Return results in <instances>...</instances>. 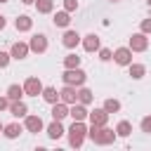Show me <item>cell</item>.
I'll return each mask as SVG.
<instances>
[{"instance_id":"obj_25","label":"cell","mask_w":151,"mask_h":151,"mask_svg":"<svg viewBox=\"0 0 151 151\" xmlns=\"http://www.w3.org/2000/svg\"><path fill=\"white\" fill-rule=\"evenodd\" d=\"M38 14H52L54 12V0H35Z\"/></svg>"},{"instance_id":"obj_38","label":"cell","mask_w":151,"mask_h":151,"mask_svg":"<svg viewBox=\"0 0 151 151\" xmlns=\"http://www.w3.org/2000/svg\"><path fill=\"white\" fill-rule=\"evenodd\" d=\"M146 5H149V7H151V0H146Z\"/></svg>"},{"instance_id":"obj_4","label":"cell","mask_w":151,"mask_h":151,"mask_svg":"<svg viewBox=\"0 0 151 151\" xmlns=\"http://www.w3.org/2000/svg\"><path fill=\"white\" fill-rule=\"evenodd\" d=\"M127 47H130L132 52H146V50H149V35L142 33V31H139V33H132Z\"/></svg>"},{"instance_id":"obj_16","label":"cell","mask_w":151,"mask_h":151,"mask_svg":"<svg viewBox=\"0 0 151 151\" xmlns=\"http://www.w3.org/2000/svg\"><path fill=\"white\" fill-rule=\"evenodd\" d=\"M45 132H47V137H50V139H61V137L66 134V130H64L61 120H52V123L45 127Z\"/></svg>"},{"instance_id":"obj_21","label":"cell","mask_w":151,"mask_h":151,"mask_svg":"<svg viewBox=\"0 0 151 151\" xmlns=\"http://www.w3.org/2000/svg\"><path fill=\"white\" fill-rule=\"evenodd\" d=\"M127 71H130V78H132V80H142V78L146 76V66H144V64H137V61H132V64L127 66Z\"/></svg>"},{"instance_id":"obj_26","label":"cell","mask_w":151,"mask_h":151,"mask_svg":"<svg viewBox=\"0 0 151 151\" xmlns=\"http://www.w3.org/2000/svg\"><path fill=\"white\" fill-rule=\"evenodd\" d=\"M116 134H118V137H130V134H132V123H130V120H120V123L116 125Z\"/></svg>"},{"instance_id":"obj_11","label":"cell","mask_w":151,"mask_h":151,"mask_svg":"<svg viewBox=\"0 0 151 151\" xmlns=\"http://www.w3.org/2000/svg\"><path fill=\"white\" fill-rule=\"evenodd\" d=\"M109 116H111V113H106V109L101 106V109H94V111H90L87 120H90V125H99V127H104V125L109 123Z\"/></svg>"},{"instance_id":"obj_28","label":"cell","mask_w":151,"mask_h":151,"mask_svg":"<svg viewBox=\"0 0 151 151\" xmlns=\"http://www.w3.org/2000/svg\"><path fill=\"white\" fill-rule=\"evenodd\" d=\"M78 66H80V57L78 54L71 52V54L64 57V68H78Z\"/></svg>"},{"instance_id":"obj_34","label":"cell","mask_w":151,"mask_h":151,"mask_svg":"<svg viewBox=\"0 0 151 151\" xmlns=\"http://www.w3.org/2000/svg\"><path fill=\"white\" fill-rule=\"evenodd\" d=\"M64 9L66 12H76L78 9V0H64Z\"/></svg>"},{"instance_id":"obj_40","label":"cell","mask_w":151,"mask_h":151,"mask_svg":"<svg viewBox=\"0 0 151 151\" xmlns=\"http://www.w3.org/2000/svg\"><path fill=\"white\" fill-rule=\"evenodd\" d=\"M111 2H120V0H111Z\"/></svg>"},{"instance_id":"obj_32","label":"cell","mask_w":151,"mask_h":151,"mask_svg":"<svg viewBox=\"0 0 151 151\" xmlns=\"http://www.w3.org/2000/svg\"><path fill=\"white\" fill-rule=\"evenodd\" d=\"M139 31H142V33H146V35H151V19H142Z\"/></svg>"},{"instance_id":"obj_7","label":"cell","mask_w":151,"mask_h":151,"mask_svg":"<svg viewBox=\"0 0 151 151\" xmlns=\"http://www.w3.org/2000/svg\"><path fill=\"white\" fill-rule=\"evenodd\" d=\"M42 83H40V78H35V76H31V78H26V83H24V92L28 94V97H38V94H42Z\"/></svg>"},{"instance_id":"obj_24","label":"cell","mask_w":151,"mask_h":151,"mask_svg":"<svg viewBox=\"0 0 151 151\" xmlns=\"http://www.w3.org/2000/svg\"><path fill=\"white\" fill-rule=\"evenodd\" d=\"M47 104H54V101H59V90L57 87H52V85H47V87H42V94H40Z\"/></svg>"},{"instance_id":"obj_30","label":"cell","mask_w":151,"mask_h":151,"mask_svg":"<svg viewBox=\"0 0 151 151\" xmlns=\"http://www.w3.org/2000/svg\"><path fill=\"white\" fill-rule=\"evenodd\" d=\"M99 59H101V61H111V59H113V50H109V47H99Z\"/></svg>"},{"instance_id":"obj_2","label":"cell","mask_w":151,"mask_h":151,"mask_svg":"<svg viewBox=\"0 0 151 151\" xmlns=\"http://www.w3.org/2000/svg\"><path fill=\"white\" fill-rule=\"evenodd\" d=\"M87 125H85V120H73V125L66 130V134H68V144L73 146V149H80L83 146V142L87 139Z\"/></svg>"},{"instance_id":"obj_14","label":"cell","mask_w":151,"mask_h":151,"mask_svg":"<svg viewBox=\"0 0 151 151\" xmlns=\"http://www.w3.org/2000/svg\"><path fill=\"white\" fill-rule=\"evenodd\" d=\"M99 47H101V42H99V35L97 33L83 35V50L85 52H99Z\"/></svg>"},{"instance_id":"obj_10","label":"cell","mask_w":151,"mask_h":151,"mask_svg":"<svg viewBox=\"0 0 151 151\" xmlns=\"http://www.w3.org/2000/svg\"><path fill=\"white\" fill-rule=\"evenodd\" d=\"M59 99H61V101H66L68 106H71V104H76V101H78V87H76V85H66V83H64V87L59 90Z\"/></svg>"},{"instance_id":"obj_37","label":"cell","mask_w":151,"mask_h":151,"mask_svg":"<svg viewBox=\"0 0 151 151\" xmlns=\"http://www.w3.org/2000/svg\"><path fill=\"white\" fill-rule=\"evenodd\" d=\"M2 127H5V123H2V120H0V132H2Z\"/></svg>"},{"instance_id":"obj_1","label":"cell","mask_w":151,"mask_h":151,"mask_svg":"<svg viewBox=\"0 0 151 151\" xmlns=\"http://www.w3.org/2000/svg\"><path fill=\"white\" fill-rule=\"evenodd\" d=\"M87 139H92L94 144H99V146H106V144H113L116 139H118V134H116V130H111V127H99V125H90V130H87Z\"/></svg>"},{"instance_id":"obj_18","label":"cell","mask_w":151,"mask_h":151,"mask_svg":"<svg viewBox=\"0 0 151 151\" xmlns=\"http://www.w3.org/2000/svg\"><path fill=\"white\" fill-rule=\"evenodd\" d=\"M14 28H17L19 33H26V31L33 28V19H31L28 14H19V17L14 19Z\"/></svg>"},{"instance_id":"obj_6","label":"cell","mask_w":151,"mask_h":151,"mask_svg":"<svg viewBox=\"0 0 151 151\" xmlns=\"http://www.w3.org/2000/svg\"><path fill=\"white\" fill-rule=\"evenodd\" d=\"M28 47H31V52H35V54H42V52H47V47H50V42H47V35H45V33H35V35L28 40Z\"/></svg>"},{"instance_id":"obj_8","label":"cell","mask_w":151,"mask_h":151,"mask_svg":"<svg viewBox=\"0 0 151 151\" xmlns=\"http://www.w3.org/2000/svg\"><path fill=\"white\" fill-rule=\"evenodd\" d=\"M24 127H26V132H33V134H38V132H42L45 130V123H42V118L40 116H26L24 118Z\"/></svg>"},{"instance_id":"obj_22","label":"cell","mask_w":151,"mask_h":151,"mask_svg":"<svg viewBox=\"0 0 151 151\" xmlns=\"http://www.w3.org/2000/svg\"><path fill=\"white\" fill-rule=\"evenodd\" d=\"M7 97H9V101H19L26 92H24V85H17V83H12L9 87H7V92H5Z\"/></svg>"},{"instance_id":"obj_15","label":"cell","mask_w":151,"mask_h":151,"mask_svg":"<svg viewBox=\"0 0 151 151\" xmlns=\"http://www.w3.org/2000/svg\"><path fill=\"white\" fill-rule=\"evenodd\" d=\"M50 113H52V120H64V118L68 116V104L59 99V101L52 104V111H50Z\"/></svg>"},{"instance_id":"obj_33","label":"cell","mask_w":151,"mask_h":151,"mask_svg":"<svg viewBox=\"0 0 151 151\" xmlns=\"http://www.w3.org/2000/svg\"><path fill=\"white\" fill-rule=\"evenodd\" d=\"M9 104H12L9 97H7V94H0V113H2V111H9Z\"/></svg>"},{"instance_id":"obj_35","label":"cell","mask_w":151,"mask_h":151,"mask_svg":"<svg viewBox=\"0 0 151 151\" xmlns=\"http://www.w3.org/2000/svg\"><path fill=\"white\" fill-rule=\"evenodd\" d=\"M5 26H7V19H5V17H2V14H0V31H2V28H5Z\"/></svg>"},{"instance_id":"obj_23","label":"cell","mask_w":151,"mask_h":151,"mask_svg":"<svg viewBox=\"0 0 151 151\" xmlns=\"http://www.w3.org/2000/svg\"><path fill=\"white\" fill-rule=\"evenodd\" d=\"M78 101H80V104H85V106H90V104L94 101V92H92L90 87H85V85H83V87H78Z\"/></svg>"},{"instance_id":"obj_13","label":"cell","mask_w":151,"mask_h":151,"mask_svg":"<svg viewBox=\"0 0 151 151\" xmlns=\"http://www.w3.org/2000/svg\"><path fill=\"white\" fill-rule=\"evenodd\" d=\"M68 116H71L73 120H87L90 111H87V106H85V104L76 101V104H71V106H68Z\"/></svg>"},{"instance_id":"obj_20","label":"cell","mask_w":151,"mask_h":151,"mask_svg":"<svg viewBox=\"0 0 151 151\" xmlns=\"http://www.w3.org/2000/svg\"><path fill=\"white\" fill-rule=\"evenodd\" d=\"M24 130H26V127H24V125H19V123H7V125L2 127V134H5L7 139H17Z\"/></svg>"},{"instance_id":"obj_9","label":"cell","mask_w":151,"mask_h":151,"mask_svg":"<svg viewBox=\"0 0 151 151\" xmlns=\"http://www.w3.org/2000/svg\"><path fill=\"white\" fill-rule=\"evenodd\" d=\"M113 61L118 66H130L132 64V50L130 47H118L113 50Z\"/></svg>"},{"instance_id":"obj_19","label":"cell","mask_w":151,"mask_h":151,"mask_svg":"<svg viewBox=\"0 0 151 151\" xmlns=\"http://www.w3.org/2000/svg\"><path fill=\"white\" fill-rule=\"evenodd\" d=\"M9 113H12L14 118H26V116H28V106H26V101H24V99L12 101V104H9Z\"/></svg>"},{"instance_id":"obj_5","label":"cell","mask_w":151,"mask_h":151,"mask_svg":"<svg viewBox=\"0 0 151 151\" xmlns=\"http://www.w3.org/2000/svg\"><path fill=\"white\" fill-rule=\"evenodd\" d=\"M83 42V35L78 33V31H73V28H66L64 31V35H61V45L66 47V50H73V47H78Z\"/></svg>"},{"instance_id":"obj_12","label":"cell","mask_w":151,"mask_h":151,"mask_svg":"<svg viewBox=\"0 0 151 151\" xmlns=\"http://www.w3.org/2000/svg\"><path fill=\"white\" fill-rule=\"evenodd\" d=\"M28 52H31L28 42H21V40H17V42L9 47V54H12V59H17V61L26 59V57H28Z\"/></svg>"},{"instance_id":"obj_3","label":"cell","mask_w":151,"mask_h":151,"mask_svg":"<svg viewBox=\"0 0 151 151\" xmlns=\"http://www.w3.org/2000/svg\"><path fill=\"white\" fill-rule=\"evenodd\" d=\"M61 80L66 83V85H76V87H83L85 85V80H87V73L78 66V68H64V73H61Z\"/></svg>"},{"instance_id":"obj_36","label":"cell","mask_w":151,"mask_h":151,"mask_svg":"<svg viewBox=\"0 0 151 151\" xmlns=\"http://www.w3.org/2000/svg\"><path fill=\"white\" fill-rule=\"evenodd\" d=\"M24 5H35V0H21Z\"/></svg>"},{"instance_id":"obj_29","label":"cell","mask_w":151,"mask_h":151,"mask_svg":"<svg viewBox=\"0 0 151 151\" xmlns=\"http://www.w3.org/2000/svg\"><path fill=\"white\" fill-rule=\"evenodd\" d=\"M139 130H142V132H146V134H151V113L142 118V123H139Z\"/></svg>"},{"instance_id":"obj_17","label":"cell","mask_w":151,"mask_h":151,"mask_svg":"<svg viewBox=\"0 0 151 151\" xmlns=\"http://www.w3.org/2000/svg\"><path fill=\"white\" fill-rule=\"evenodd\" d=\"M52 24H54L57 28H68V24H71V12H66V9H59V12H54V17H52Z\"/></svg>"},{"instance_id":"obj_27","label":"cell","mask_w":151,"mask_h":151,"mask_svg":"<svg viewBox=\"0 0 151 151\" xmlns=\"http://www.w3.org/2000/svg\"><path fill=\"white\" fill-rule=\"evenodd\" d=\"M101 106L106 109V113H118V111H120V101H118V99H113V97L104 99V104H101Z\"/></svg>"},{"instance_id":"obj_39","label":"cell","mask_w":151,"mask_h":151,"mask_svg":"<svg viewBox=\"0 0 151 151\" xmlns=\"http://www.w3.org/2000/svg\"><path fill=\"white\" fill-rule=\"evenodd\" d=\"M0 2H9V0H0Z\"/></svg>"},{"instance_id":"obj_31","label":"cell","mask_w":151,"mask_h":151,"mask_svg":"<svg viewBox=\"0 0 151 151\" xmlns=\"http://www.w3.org/2000/svg\"><path fill=\"white\" fill-rule=\"evenodd\" d=\"M9 61H12V54L0 50V68H7V66H9Z\"/></svg>"}]
</instances>
